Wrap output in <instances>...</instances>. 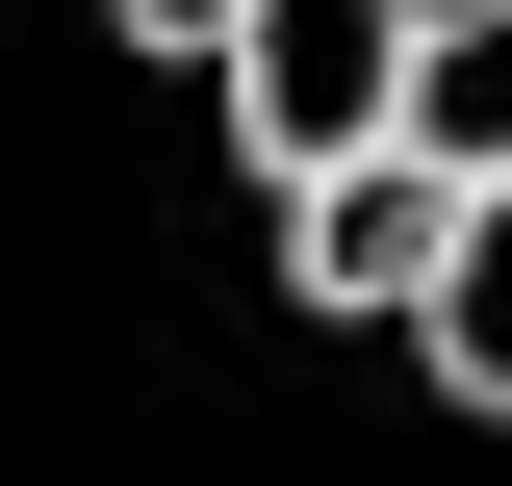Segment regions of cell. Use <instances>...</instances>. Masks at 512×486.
<instances>
[{"mask_svg":"<svg viewBox=\"0 0 512 486\" xmlns=\"http://www.w3.org/2000/svg\"><path fill=\"white\" fill-rule=\"evenodd\" d=\"M410 154L461 205H512V0H436V52H410Z\"/></svg>","mask_w":512,"mask_h":486,"instance_id":"3957f363","label":"cell"},{"mask_svg":"<svg viewBox=\"0 0 512 486\" xmlns=\"http://www.w3.org/2000/svg\"><path fill=\"white\" fill-rule=\"evenodd\" d=\"M231 26L256 0H128V52H205V77H231Z\"/></svg>","mask_w":512,"mask_h":486,"instance_id":"5b68a950","label":"cell"},{"mask_svg":"<svg viewBox=\"0 0 512 486\" xmlns=\"http://www.w3.org/2000/svg\"><path fill=\"white\" fill-rule=\"evenodd\" d=\"M410 52H436V0H256V26H231V154H256V205L410 154Z\"/></svg>","mask_w":512,"mask_h":486,"instance_id":"6da1fadb","label":"cell"},{"mask_svg":"<svg viewBox=\"0 0 512 486\" xmlns=\"http://www.w3.org/2000/svg\"><path fill=\"white\" fill-rule=\"evenodd\" d=\"M461 231H487V205H461L436 154H359V180H308V205H282V282H308V307H359V333H436Z\"/></svg>","mask_w":512,"mask_h":486,"instance_id":"7a4b0ae2","label":"cell"},{"mask_svg":"<svg viewBox=\"0 0 512 486\" xmlns=\"http://www.w3.org/2000/svg\"><path fill=\"white\" fill-rule=\"evenodd\" d=\"M436 384H461V410L512 435V205L461 231V282H436Z\"/></svg>","mask_w":512,"mask_h":486,"instance_id":"277c9868","label":"cell"}]
</instances>
